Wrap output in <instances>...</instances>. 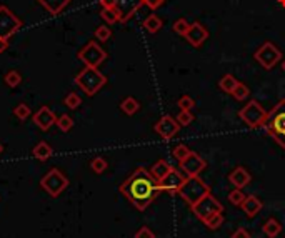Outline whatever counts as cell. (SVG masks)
Listing matches in <instances>:
<instances>
[{"instance_id": "cell-1", "label": "cell", "mask_w": 285, "mask_h": 238, "mask_svg": "<svg viewBox=\"0 0 285 238\" xmlns=\"http://www.w3.org/2000/svg\"><path fill=\"white\" fill-rule=\"evenodd\" d=\"M120 190L139 210H145L162 191L159 182L145 168H139L134 175L123 183Z\"/></svg>"}, {"instance_id": "cell-2", "label": "cell", "mask_w": 285, "mask_h": 238, "mask_svg": "<svg viewBox=\"0 0 285 238\" xmlns=\"http://www.w3.org/2000/svg\"><path fill=\"white\" fill-rule=\"evenodd\" d=\"M264 128L282 148H285V100H280L272 112L267 113Z\"/></svg>"}, {"instance_id": "cell-3", "label": "cell", "mask_w": 285, "mask_h": 238, "mask_svg": "<svg viewBox=\"0 0 285 238\" xmlns=\"http://www.w3.org/2000/svg\"><path fill=\"white\" fill-rule=\"evenodd\" d=\"M105 75H102L97 67H85L79 75L75 77V84L85 92L87 95H95L105 85Z\"/></svg>"}, {"instance_id": "cell-4", "label": "cell", "mask_w": 285, "mask_h": 238, "mask_svg": "<svg viewBox=\"0 0 285 238\" xmlns=\"http://www.w3.org/2000/svg\"><path fill=\"white\" fill-rule=\"evenodd\" d=\"M209 193H210V189L200 180L199 177H188L185 183L178 189V195H180L190 207H194L197 201H200Z\"/></svg>"}, {"instance_id": "cell-5", "label": "cell", "mask_w": 285, "mask_h": 238, "mask_svg": "<svg viewBox=\"0 0 285 238\" xmlns=\"http://www.w3.org/2000/svg\"><path fill=\"white\" fill-rule=\"evenodd\" d=\"M238 117L250 128H259L260 125H264L267 113H265V110L262 108V105L257 102V100H250V102L238 112Z\"/></svg>"}, {"instance_id": "cell-6", "label": "cell", "mask_w": 285, "mask_h": 238, "mask_svg": "<svg viewBox=\"0 0 285 238\" xmlns=\"http://www.w3.org/2000/svg\"><path fill=\"white\" fill-rule=\"evenodd\" d=\"M22 27V22L10 8L0 5V39L8 40L13 34H17Z\"/></svg>"}, {"instance_id": "cell-7", "label": "cell", "mask_w": 285, "mask_h": 238, "mask_svg": "<svg viewBox=\"0 0 285 238\" xmlns=\"http://www.w3.org/2000/svg\"><path fill=\"white\" fill-rule=\"evenodd\" d=\"M192 212L197 215V218H200L202 222H205V220L209 218L212 213L224 212V207L215 196L209 193V195H205L200 201H197L194 207H192Z\"/></svg>"}, {"instance_id": "cell-8", "label": "cell", "mask_w": 285, "mask_h": 238, "mask_svg": "<svg viewBox=\"0 0 285 238\" xmlns=\"http://www.w3.org/2000/svg\"><path fill=\"white\" fill-rule=\"evenodd\" d=\"M79 58L87 67H99L107 58V53L97 42H89L79 52Z\"/></svg>"}, {"instance_id": "cell-9", "label": "cell", "mask_w": 285, "mask_h": 238, "mask_svg": "<svg viewBox=\"0 0 285 238\" xmlns=\"http://www.w3.org/2000/svg\"><path fill=\"white\" fill-rule=\"evenodd\" d=\"M280 57H282V53H280V50L275 47L274 44L270 42H265L262 47L255 52V60L260 63L264 68H272L275 63L280 60Z\"/></svg>"}, {"instance_id": "cell-10", "label": "cell", "mask_w": 285, "mask_h": 238, "mask_svg": "<svg viewBox=\"0 0 285 238\" xmlns=\"http://www.w3.org/2000/svg\"><path fill=\"white\" fill-rule=\"evenodd\" d=\"M67 183H68L67 178L63 177L58 170H55V168L54 170H50L47 175L42 178V187L52 195L60 193V191L67 187Z\"/></svg>"}, {"instance_id": "cell-11", "label": "cell", "mask_w": 285, "mask_h": 238, "mask_svg": "<svg viewBox=\"0 0 285 238\" xmlns=\"http://www.w3.org/2000/svg\"><path fill=\"white\" fill-rule=\"evenodd\" d=\"M180 167L187 177H197L205 168V160L195 152H190V155L183 162H180Z\"/></svg>"}, {"instance_id": "cell-12", "label": "cell", "mask_w": 285, "mask_h": 238, "mask_svg": "<svg viewBox=\"0 0 285 238\" xmlns=\"http://www.w3.org/2000/svg\"><path fill=\"white\" fill-rule=\"evenodd\" d=\"M187 175L185 173H182V172H178L175 170V168H172L167 175H165L164 180H160L159 182V185H160V189L162 190H169V191H178V189L185 183L187 180Z\"/></svg>"}, {"instance_id": "cell-13", "label": "cell", "mask_w": 285, "mask_h": 238, "mask_svg": "<svg viewBox=\"0 0 285 238\" xmlns=\"http://www.w3.org/2000/svg\"><path fill=\"white\" fill-rule=\"evenodd\" d=\"M178 128H180V125H178V122L175 120V118L167 115V117L160 118V120L157 122V125H155V132H157L162 139L170 140L178 134Z\"/></svg>"}, {"instance_id": "cell-14", "label": "cell", "mask_w": 285, "mask_h": 238, "mask_svg": "<svg viewBox=\"0 0 285 238\" xmlns=\"http://www.w3.org/2000/svg\"><path fill=\"white\" fill-rule=\"evenodd\" d=\"M185 39L187 42L194 45V47H200V45L209 39V30H207L200 22H194V24H190V29H188V32L185 34Z\"/></svg>"}, {"instance_id": "cell-15", "label": "cell", "mask_w": 285, "mask_h": 238, "mask_svg": "<svg viewBox=\"0 0 285 238\" xmlns=\"http://www.w3.org/2000/svg\"><path fill=\"white\" fill-rule=\"evenodd\" d=\"M142 0H115V10L118 12L120 22H127L142 7Z\"/></svg>"}, {"instance_id": "cell-16", "label": "cell", "mask_w": 285, "mask_h": 238, "mask_svg": "<svg viewBox=\"0 0 285 238\" xmlns=\"http://www.w3.org/2000/svg\"><path fill=\"white\" fill-rule=\"evenodd\" d=\"M34 122H35V125H39L42 130H49V128L52 127L57 120H55L54 112H50V108L42 107L34 115Z\"/></svg>"}, {"instance_id": "cell-17", "label": "cell", "mask_w": 285, "mask_h": 238, "mask_svg": "<svg viewBox=\"0 0 285 238\" xmlns=\"http://www.w3.org/2000/svg\"><path fill=\"white\" fill-rule=\"evenodd\" d=\"M228 180H230V183L235 189H243V187H247L252 180L250 173L247 172V168L243 167H237L235 170H233L230 173V177H228Z\"/></svg>"}, {"instance_id": "cell-18", "label": "cell", "mask_w": 285, "mask_h": 238, "mask_svg": "<svg viewBox=\"0 0 285 238\" xmlns=\"http://www.w3.org/2000/svg\"><path fill=\"white\" fill-rule=\"evenodd\" d=\"M262 201L259 196H255V195H249V196H245V200H243V203H242V210H243V213L247 215L249 218H254L257 213L262 210Z\"/></svg>"}, {"instance_id": "cell-19", "label": "cell", "mask_w": 285, "mask_h": 238, "mask_svg": "<svg viewBox=\"0 0 285 238\" xmlns=\"http://www.w3.org/2000/svg\"><path fill=\"white\" fill-rule=\"evenodd\" d=\"M37 2H39L49 13H52V15H58V13H60L63 8L72 2V0H37Z\"/></svg>"}, {"instance_id": "cell-20", "label": "cell", "mask_w": 285, "mask_h": 238, "mask_svg": "<svg viewBox=\"0 0 285 238\" xmlns=\"http://www.w3.org/2000/svg\"><path fill=\"white\" fill-rule=\"evenodd\" d=\"M170 170H172V167H170V165L165 162V160H159V162L155 163L154 167H152L150 173H152V177H154L155 180L160 182V180H164L165 175H167Z\"/></svg>"}, {"instance_id": "cell-21", "label": "cell", "mask_w": 285, "mask_h": 238, "mask_svg": "<svg viewBox=\"0 0 285 238\" xmlns=\"http://www.w3.org/2000/svg\"><path fill=\"white\" fill-rule=\"evenodd\" d=\"M262 230H264V233L267 235L269 238H275L280 235V232H282V225L275 220L274 217H270L267 222L264 223V227H262Z\"/></svg>"}, {"instance_id": "cell-22", "label": "cell", "mask_w": 285, "mask_h": 238, "mask_svg": "<svg viewBox=\"0 0 285 238\" xmlns=\"http://www.w3.org/2000/svg\"><path fill=\"white\" fill-rule=\"evenodd\" d=\"M237 85H238V80L233 75H224L222 80L219 82L220 89H222L225 94H230V95L233 94V90L237 89Z\"/></svg>"}, {"instance_id": "cell-23", "label": "cell", "mask_w": 285, "mask_h": 238, "mask_svg": "<svg viewBox=\"0 0 285 238\" xmlns=\"http://www.w3.org/2000/svg\"><path fill=\"white\" fill-rule=\"evenodd\" d=\"M144 29L150 34H157V32L162 29V20L157 15H149L144 20Z\"/></svg>"}, {"instance_id": "cell-24", "label": "cell", "mask_w": 285, "mask_h": 238, "mask_svg": "<svg viewBox=\"0 0 285 238\" xmlns=\"http://www.w3.org/2000/svg\"><path fill=\"white\" fill-rule=\"evenodd\" d=\"M100 17L105 20V24L112 25V24H117V22H120V17H118V12L115 8H102V12H100Z\"/></svg>"}, {"instance_id": "cell-25", "label": "cell", "mask_w": 285, "mask_h": 238, "mask_svg": "<svg viewBox=\"0 0 285 238\" xmlns=\"http://www.w3.org/2000/svg\"><path fill=\"white\" fill-rule=\"evenodd\" d=\"M34 155L39 160H47L50 155H52V148L49 146V143H45V142H40V143L34 148Z\"/></svg>"}, {"instance_id": "cell-26", "label": "cell", "mask_w": 285, "mask_h": 238, "mask_svg": "<svg viewBox=\"0 0 285 238\" xmlns=\"http://www.w3.org/2000/svg\"><path fill=\"white\" fill-rule=\"evenodd\" d=\"M120 107H122V110H123V112L127 113V115H134V113H137V112H139L140 105H139V102H137L135 98L128 97V98H125V100H123Z\"/></svg>"}, {"instance_id": "cell-27", "label": "cell", "mask_w": 285, "mask_h": 238, "mask_svg": "<svg viewBox=\"0 0 285 238\" xmlns=\"http://www.w3.org/2000/svg\"><path fill=\"white\" fill-rule=\"evenodd\" d=\"M205 225L210 228V230H217V228L222 227V223H224V215L222 212H217V213H212L209 218L205 220Z\"/></svg>"}, {"instance_id": "cell-28", "label": "cell", "mask_w": 285, "mask_h": 238, "mask_svg": "<svg viewBox=\"0 0 285 238\" xmlns=\"http://www.w3.org/2000/svg\"><path fill=\"white\" fill-rule=\"evenodd\" d=\"M192 150L188 148V146L185 145H177V146H173V150H172V155H173V158L177 160V162H183L188 155H190Z\"/></svg>"}, {"instance_id": "cell-29", "label": "cell", "mask_w": 285, "mask_h": 238, "mask_svg": "<svg viewBox=\"0 0 285 238\" xmlns=\"http://www.w3.org/2000/svg\"><path fill=\"white\" fill-rule=\"evenodd\" d=\"M243 200H245V195L242 193V189H235V190H232L230 193H228V201H230L232 205L242 207Z\"/></svg>"}, {"instance_id": "cell-30", "label": "cell", "mask_w": 285, "mask_h": 238, "mask_svg": "<svg viewBox=\"0 0 285 238\" xmlns=\"http://www.w3.org/2000/svg\"><path fill=\"white\" fill-rule=\"evenodd\" d=\"M188 29H190V24L185 20V18H178V20L173 24V32L178 35H183L185 37V34L188 32Z\"/></svg>"}, {"instance_id": "cell-31", "label": "cell", "mask_w": 285, "mask_h": 238, "mask_svg": "<svg viewBox=\"0 0 285 238\" xmlns=\"http://www.w3.org/2000/svg\"><path fill=\"white\" fill-rule=\"evenodd\" d=\"M232 95H233V97H235L237 100H240V102H242V100H245V98L250 95V90H249V87H245L243 84H240V82H238L237 89L233 90Z\"/></svg>"}, {"instance_id": "cell-32", "label": "cell", "mask_w": 285, "mask_h": 238, "mask_svg": "<svg viewBox=\"0 0 285 238\" xmlns=\"http://www.w3.org/2000/svg\"><path fill=\"white\" fill-rule=\"evenodd\" d=\"M22 82V77H20V73H18L17 70H10L5 75V84L8 85V87H17L18 84Z\"/></svg>"}, {"instance_id": "cell-33", "label": "cell", "mask_w": 285, "mask_h": 238, "mask_svg": "<svg viewBox=\"0 0 285 238\" xmlns=\"http://www.w3.org/2000/svg\"><path fill=\"white\" fill-rule=\"evenodd\" d=\"M177 122H178V125L187 127V125H190V123L194 122V115H192V112H188V110H182V112L178 113V117H177Z\"/></svg>"}, {"instance_id": "cell-34", "label": "cell", "mask_w": 285, "mask_h": 238, "mask_svg": "<svg viewBox=\"0 0 285 238\" xmlns=\"http://www.w3.org/2000/svg\"><path fill=\"white\" fill-rule=\"evenodd\" d=\"M110 37H112V30H110L109 27L102 25V27H99V29L95 30V39L100 40V42H107Z\"/></svg>"}, {"instance_id": "cell-35", "label": "cell", "mask_w": 285, "mask_h": 238, "mask_svg": "<svg viewBox=\"0 0 285 238\" xmlns=\"http://www.w3.org/2000/svg\"><path fill=\"white\" fill-rule=\"evenodd\" d=\"M57 125H58V128H60L62 132H68L72 128V125H73V122H72V118L68 117V115H62L57 120Z\"/></svg>"}, {"instance_id": "cell-36", "label": "cell", "mask_w": 285, "mask_h": 238, "mask_svg": "<svg viewBox=\"0 0 285 238\" xmlns=\"http://www.w3.org/2000/svg\"><path fill=\"white\" fill-rule=\"evenodd\" d=\"M80 103H82V100L77 94H68L65 97V105L68 108H77Z\"/></svg>"}, {"instance_id": "cell-37", "label": "cell", "mask_w": 285, "mask_h": 238, "mask_svg": "<svg viewBox=\"0 0 285 238\" xmlns=\"http://www.w3.org/2000/svg\"><path fill=\"white\" fill-rule=\"evenodd\" d=\"M178 107H180L182 110H188V112H190V110L195 107V102L188 97V95H185V97H182L180 100H178Z\"/></svg>"}, {"instance_id": "cell-38", "label": "cell", "mask_w": 285, "mask_h": 238, "mask_svg": "<svg viewBox=\"0 0 285 238\" xmlns=\"http://www.w3.org/2000/svg\"><path fill=\"white\" fill-rule=\"evenodd\" d=\"M15 115H17L18 118H20V120H25V118L30 115V108L27 107V105H24V103L17 105V108H15Z\"/></svg>"}, {"instance_id": "cell-39", "label": "cell", "mask_w": 285, "mask_h": 238, "mask_svg": "<svg viewBox=\"0 0 285 238\" xmlns=\"http://www.w3.org/2000/svg\"><path fill=\"white\" fill-rule=\"evenodd\" d=\"M105 168H107V162H105L104 158H95L94 162H92V170L95 173H102Z\"/></svg>"}, {"instance_id": "cell-40", "label": "cell", "mask_w": 285, "mask_h": 238, "mask_svg": "<svg viewBox=\"0 0 285 238\" xmlns=\"http://www.w3.org/2000/svg\"><path fill=\"white\" fill-rule=\"evenodd\" d=\"M135 238H155V235L149 227H142L140 230L135 233Z\"/></svg>"}, {"instance_id": "cell-41", "label": "cell", "mask_w": 285, "mask_h": 238, "mask_svg": "<svg viewBox=\"0 0 285 238\" xmlns=\"http://www.w3.org/2000/svg\"><path fill=\"white\" fill-rule=\"evenodd\" d=\"M142 2H144L149 8H152V10H157V8L162 5L165 0H142Z\"/></svg>"}, {"instance_id": "cell-42", "label": "cell", "mask_w": 285, "mask_h": 238, "mask_svg": "<svg viewBox=\"0 0 285 238\" xmlns=\"http://www.w3.org/2000/svg\"><path fill=\"white\" fill-rule=\"evenodd\" d=\"M232 238H250V233L247 232L245 228H237V230L232 233Z\"/></svg>"}, {"instance_id": "cell-43", "label": "cell", "mask_w": 285, "mask_h": 238, "mask_svg": "<svg viewBox=\"0 0 285 238\" xmlns=\"http://www.w3.org/2000/svg\"><path fill=\"white\" fill-rule=\"evenodd\" d=\"M100 5L104 8H115V0H100Z\"/></svg>"}, {"instance_id": "cell-44", "label": "cell", "mask_w": 285, "mask_h": 238, "mask_svg": "<svg viewBox=\"0 0 285 238\" xmlns=\"http://www.w3.org/2000/svg\"><path fill=\"white\" fill-rule=\"evenodd\" d=\"M8 48V42L5 39H0V53H3Z\"/></svg>"}, {"instance_id": "cell-45", "label": "cell", "mask_w": 285, "mask_h": 238, "mask_svg": "<svg viewBox=\"0 0 285 238\" xmlns=\"http://www.w3.org/2000/svg\"><path fill=\"white\" fill-rule=\"evenodd\" d=\"M279 3H280L282 7H285V0H279Z\"/></svg>"}, {"instance_id": "cell-46", "label": "cell", "mask_w": 285, "mask_h": 238, "mask_svg": "<svg viewBox=\"0 0 285 238\" xmlns=\"http://www.w3.org/2000/svg\"><path fill=\"white\" fill-rule=\"evenodd\" d=\"M282 70H284V72H285V60H284V62H282Z\"/></svg>"}, {"instance_id": "cell-47", "label": "cell", "mask_w": 285, "mask_h": 238, "mask_svg": "<svg viewBox=\"0 0 285 238\" xmlns=\"http://www.w3.org/2000/svg\"><path fill=\"white\" fill-rule=\"evenodd\" d=\"M0 152H2V145H0Z\"/></svg>"}]
</instances>
